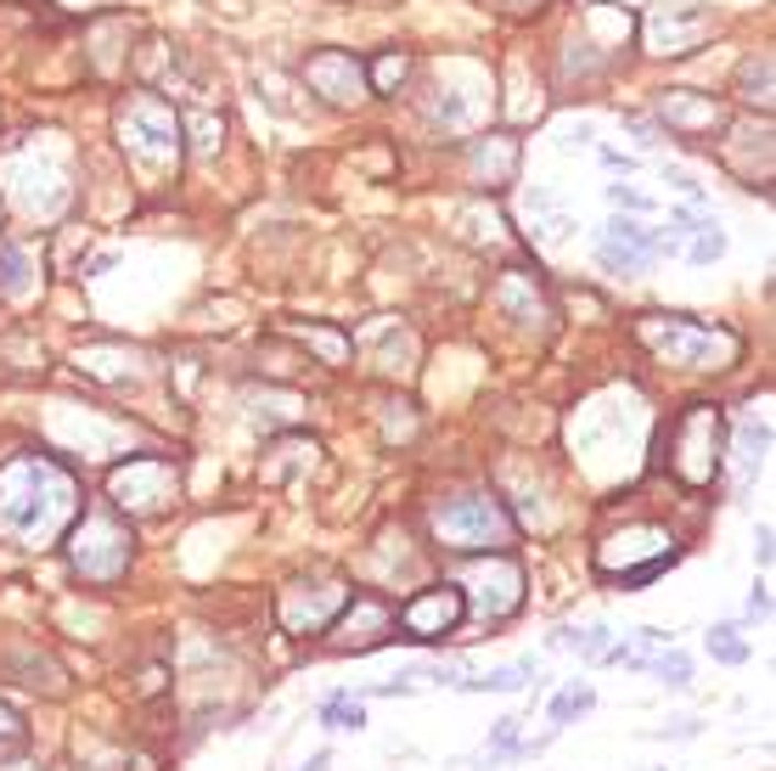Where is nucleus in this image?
<instances>
[{
	"mask_svg": "<svg viewBox=\"0 0 776 771\" xmlns=\"http://www.w3.org/2000/svg\"><path fill=\"white\" fill-rule=\"evenodd\" d=\"M597 704V693L591 687H579V682H568L557 698H552V727H563V720H574V715H586Z\"/></svg>",
	"mask_w": 776,
	"mask_h": 771,
	"instance_id": "obj_32",
	"label": "nucleus"
},
{
	"mask_svg": "<svg viewBox=\"0 0 776 771\" xmlns=\"http://www.w3.org/2000/svg\"><path fill=\"white\" fill-rule=\"evenodd\" d=\"M388 631H395V608H388L383 597H372V592H361L355 603H344V619L332 625V648L337 653H366V648H377Z\"/></svg>",
	"mask_w": 776,
	"mask_h": 771,
	"instance_id": "obj_13",
	"label": "nucleus"
},
{
	"mask_svg": "<svg viewBox=\"0 0 776 771\" xmlns=\"http://www.w3.org/2000/svg\"><path fill=\"white\" fill-rule=\"evenodd\" d=\"M765 614H771V586L760 581V586L749 592V619H765Z\"/></svg>",
	"mask_w": 776,
	"mask_h": 771,
	"instance_id": "obj_38",
	"label": "nucleus"
},
{
	"mask_svg": "<svg viewBox=\"0 0 776 771\" xmlns=\"http://www.w3.org/2000/svg\"><path fill=\"white\" fill-rule=\"evenodd\" d=\"M135 558V536H130V524L108 507H90L79 524H74V536H68V563L79 581L90 586H113L124 581V569Z\"/></svg>",
	"mask_w": 776,
	"mask_h": 771,
	"instance_id": "obj_4",
	"label": "nucleus"
},
{
	"mask_svg": "<svg viewBox=\"0 0 776 771\" xmlns=\"http://www.w3.org/2000/svg\"><path fill=\"white\" fill-rule=\"evenodd\" d=\"M518 158H523L518 135H478L473 147H467V169H473V180H478V186H490V191H501V186L518 180Z\"/></svg>",
	"mask_w": 776,
	"mask_h": 771,
	"instance_id": "obj_16",
	"label": "nucleus"
},
{
	"mask_svg": "<svg viewBox=\"0 0 776 771\" xmlns=\"http://www.w3.org/2000/svg\"><path fill=\"white\" fill-rule=\"evenodd\" d=\"M738 90H743V102H749V108L771 113V52H760V57H749V63H743Z\"/></svg>",
	"mask_w": 776,
	"mask_h": 771,
	"instance_id": "obj_28",
	"label": "nucleus"
},
{
	"mask_svg": "<svg viewBox=\"0 0 776 771\" xmlns=\"http://www.w3.org/2000/svg\"><path fill=\"white\" fill-rule=\"evenodd\" d=\"M529 220H535V236H541V243H563V236L574 231V214L552 198V191H535V203H529Z\"/></svg>",
	"mask_w": 776,
	"mask_h": 771,
	"instance_id": "obj_26",
	"label": "nucleus"
},
{
	"mask_svg": "<svg viewBox=\"0 0 776 771\" xmlns=\"http://www.w3.org/2000/svg\"><path fill=\"white\" fill-rule=\"evenodd\" d=\"M119 141L135 164L169 169V164H180V113L169 102H158V96H130L119 113Z\"/></svg>",
	"mask_w": 776,
	"mask_h": 771,
	"instance_id": "obj_6",
	"label": "nucleus"
},
{
	"mask_svg": "<svg viewBox=\"0 0 776 771\" xmlns=\"http://www.w3.org/2000/svg\"><path fill=\"white\" fill-rule=\"evenodd\" d=\"M535 659H518V664H496V670H467V676L456 682V693H518L535 682Z\"/></svg>",
	"mask_w": 776,
	"mask_h": 771,
	"instance_id": "obj_20",
	"label": "nucleus"
},
{
	"mask_svg": "<svg viewBox=\"0 0 776 771\" xmlns=\"http://www.w3.org/2000/svg\"><path fill=\"white\" fill-rule=\"evenodd\" d=\"M462 581L473 592H462V603L478 614V619H512L523 608V569L507 558V552H490V558H478L473 569H462Z\"/></svg>",
	"mask_w": 776,
	"mask_h": 771,
	"instance_id": "obj_8",
	"label": "nucleus"
},
{
	"mask_svg": "<svg viewBox=\"0 0 776 771\" xmlns=\"http://www.w3.org/2000/svg\"><path fill=\"white\" fill-rule=\"evenodd\" d=\"M518 536L512 513L490 496V491H467V496H445L433 502V541H440L445 552H507Z\"/></svg>",
	"mask_w": 776,
	"mask_h": 771,
	"instance_id": "obj_3",
	"label": "nucleus"
},
{
	"mask_svg": "<svg viewBox=\"0 0 776 771\" xmlns=\"http://www.w3.org/2000/svg\"><path fill=\"white\" fill-rule=\"evenodd\" d=\"M720 440H725V422L714 406H692L681 422L669 428V462L675 473L687 478V485H709V478L720 473Z\"/></svg>",
	"mask_w": 776,
	"mask_h": 771,
	"instance_id": "obj_7",
	"label": "nucleus"
},
{
	"mask_svg": "<svg viewBox=\"0 0 776 771\" xmlns=\"http://www.w3.org/2000/svg\"><path fill=\"white\" fill-rule=\"evenodd\" d=\"M754 558H760V569L771 563V524H760V536H754Z\"/></svg>",
	"mask_w": 776,
	"mask_h": 771,
	"instance_id": "obj_39",
	"label": "nucleus"
},
{
	"mask_svg": "<svg viewBox=\"0 0 776 771\" xmlns=\"http://www.w3.org/2000/svg\"><path fill=\"white\" fill-rule=\"evenodd\" d=\"M175 467L164 456H130L124 467H113V502L135 518H153L175 502Z\"/></svg>",
	"mask_w": 776,
	"mask_h": 771,
	"instance_id": "obj_9",
	"label": "nucleus"
},
{
	"mask_svg": "<svg viewBox=\"0 0 776 771\" xmlns=\"http://www.w3.org/2000/svg\"><path fill=\"white\" fill-rule=\"evenodd\" d=\"M304 85L326 102L350 108V102H366V68L355 63V52H310L304 57Z\"/></svg>",
	"mask_w": 776,
	"mask_h": 771,
	"instance_id": "obj_12",
	"label": "nucleus"
},
{
	"mask_svg": "<svg viewBox=\"0 0 776 771\" xmlns=\"http://www.w3.org/2000/svg\"><path fill=\"white\" fill-rule=\"evenodd\" d=\"M675 558H681V552H675V536H669V529H658V524H630V529H619V536L602 541L597 569L630 592V586L658 581V574H664Z\"/></svg>",
	"mask_w": 776,
	"mask_h": 771,
	"instance_id": "obj_5",
	"label": "nucleus"
},
{
	"mask_svg": "<svg viewBox=\"0 0 776 771\" xmlns=\"http://www.w3.org/2000/svg\"><path fill=\"white\" fill-rule=\"evenodd\" d=\"M765 451H771V422L765 417H749L738 428V491H749L760 467H765Z\"/></svg>",
	"mask_w": 776,
	"mask_h": 771,
	"instance_id": "obj_22",
	"label": "nucleus"
},
{
	"mask_svg": "<svg viewBox=\"0 0 776 771\" xmlns=\"http://www.w3.org/2000/svg\"><path fill=\"white\" fill-rule=\"evenodd\" d=\"M293 339H304L310 350H321L326 366H344V361H350V344L337 339V332H326V327H293Z\"/></svg>",
	"mask_w": 776,
	"mask_h": 771,
	"instance_id": "obj_31",
	"label": "nucleus"
},
{
	"mask_svg": "<svg viewBox=\"0 0 776 771\" xmlns=\"http://www.w3.org/2000/svg\"><path fill=\"white\" fill-rule=\"evenodd\" d=\"M0 294L29 299L34 294V249L23 236H0Z\"/></svg>",
	"mask_w": 776,
	"mask_h": 771,
	"instance_id": "obj_19",
	"label": "nucleus"
},
{
	"mask_svg": "<svg viewBox=\"0 0 776 771\" xmlns=\"http://www.w3.org/2000/svg\"><path fill=\"white\" fill-rule=\"evenodd\" d=\"M344 603H350V592L337 586V581H315V586L299 581V586L281 592L276 614H281V625H287L293 637H310V631H326V619L344 608Z\"/></svg>",
	"mask_w": 776,
	"mask_h": 771,
	"instance_id": "obj_11",
	"label": "nucleus"
},
{
	"mask_svg": "<svg viewBox=\"0 0 776 771\" xmlns=\"http://www.w3.org/2000/svg\"><path fill=\"white\" fill-rule=\"evenodd\" d=\"M698 733H703L698 715H681V720H664V727H653V738H664V744H669V738H675V744H692Z\"/></svg>",
	"mask_w": 776,
	"mask_h": 771,
	"instance_id": "obj_34",
	"label": "nucleus"
},
{
	"mask_svg": "<svg viewBox=\"0 0 776 771\" xmlns=\"http://www.w3.org/2000/svg\"><path fill=\"white\" fill-rule=\"evenodd\" d=\"M0 664H7L12 682H23L34 693H63V670L52 664V653H40L34 642H12V653L0 659Z\"/></svg>",
	"mask_w": 776,
	"mask_h": 771,
	"instance_id": "obj_17",
	"label": "nucleus"
},
{
	"mask_svg": "<svg viewBox=\"0 0 776 771\" xmlns=\"http://www.w3.org/2000/svg\"><path fill=\"white\" fill-rule=\"evenodd\" d=\"M180 141H191V153L214 158V153L225 147V119H220L214 108H186V113H180Z\"/></svg>",
	"mask_w": 776,
	"mask_h": 771,
	"instance_id": "obj_23",
	"label": "nucleus"
},
{
	"mask_svg": "<svg viewBox=\"0 0 776 771\" xmlns=\"http://www.w3.org/2000/svg\"><path fill=\"white\" fill-rule=\"evenodd\" d=\"M552 648H574L579 664H602L608 648H613V631L608 625H586V631H574V625H563V631H552Z\"/></svg>",
	"mask_w": 776,
	"mask_h": 771,
	"instance_id": "obj_25",
	"label": "nucleus"
},
{
	"mask_svg": "<svg viewBox=\"0 0 776 771\" xmlns=\"http://www.w3.org/2000/svg\"><path fill=\"white\" fill-rule=\"evenodd\" d=\"M74 478L52 456H18L0 467V536L12 547H45L74 518Z\"/></svg>",
	"mask_w": 776,
	"mask_h": 771,
	"instance_id": "obj_1",
	"label": "nucleus"
},
{
	"mask_svg": "<svg viewBox=\"0 0 776 771\" xmlns=\"http://www.w3.org/2000/svg\"><path fill=\"white\" fill-rule=\"evenodd\" d=\"M12 749H23V720L0 704V755H12Z\"/></svg>",
	"mask_w": 776,
	"mask_h": 771,
	"instance_id": "obj_35",
	"label": "nucleus"
},
{
	"mask_svg": "<svg viewBox=\"0 0 776 771\" xmlns=\"http://www.w3.org/2000/svg\"><path fill=\"white\" fill-rule=\"evenodd\" d=\"M653 676H658L669 693H687V687H692V653H681V648H664V653L653 659Z\"/></svg>",
	"mask_w": 776,
	"mask_h": 771,
	"instance_id": "obj_29",
	"label": "nucleus"
},
{
	"mask_svg": "<svg viewBox=\"0 0 776 771\" xmlns=\"http://www.w3.org/2000/svg\"><path fill=\"white\" fill-rule=\"evenodd\" d=\"M591 254H597V265H602V271H613V276H647V265H653V254H647V249L613 243V236H602V231H597Z\"/></svg>",
	"mask_w": 776,
	"mask_h": 771,
	"instance_id": "obj_24",
	"label": "nucleus"
},
{
	"mask_svg": "<svg viewBox=\"0 0 776 771\" xmlns=\"http://www.w3.org/2000/svg\"><path fill=\"white\" fill-rule=\"evenodd\" d=\"M703 653L714 664H749V642H743V625L738 619H725V625H709V637H703Z\"/></svg>",
	"mask_w": 776,
	"mask_h": 771,
	"instance_id": "obj_27",
	"label": "nucleus"
},
{
	"mask_svg": "<svg viewBox=\"0 0 776 771\" xmlns=\"http://www.w3.org/2000/svg\"><path fill=\"white\" fill-rule=\"evenodd\" d=\"M7 771H40V766H7Z\"/></svg>",
	"mask_w": 776,
	"mask_h": 771,
	"instance_id": "obj_40",
	"label": "nucleus"
},
{
	"mask_svg": "<svg viewBox=\"0 0 776 771\" xmlns=\"http://www.w3.org/2000/svg\"><path fill=\"white\" fill-rule=\"evenodd\" d=\"M658 119L669 135H714L725 130V102L720 96H703V90H664L658 96Z\"/></svg>",
	"mask_w": 776,
	"mask_h": 771,
	"instance_id": "obj_14",
	"label": "nucleus"
},
{
	"mask_svg": "<svg viewBox=\"0 0 776 771\" xmlns=\"http://www.w3.org/2000/svg\"><path fill=\"white\" fill-rule=\"evenodd\" d=\"M462 614H467L462 586H456V581H440V586L406 597V603L395 608V625H400L411 642H445L456 625H462Z\"/></svg>",
	"mask_w": 776,
	"mask_h": 771,
	"instance_id": "obj_10",
	"label": "nucleus"
},
{
	"mask_svg": "<svg viewBox=\"0 0 776 771\" xmlns=\"http://www.w3.org/2000/svg\"><path fill=\"white\" fill-rule=\"evenodd\" d=\"M299 771H304V766H299Z\"/></svg>",
	"mask_w": 776,
	"mask_h": 771,
	"instance_id": "obj_41",
	"label": "nucleus"
},
{
	"mask_svg": "<svg viewBox=\"0 0 776 771\" xmlns=\"http://www.w3.org/2000/svg\"><path fill=\"white\" fill-rule=\"evenodd\" d=\"M591 135H597V130H591L586 119H579V124H568V130H563V147H568V153H574V147H591Z\"/></svg>",
	"mask_w": 776,
	"mask_h": 771,
	"instance_id": "obj_37",
	"label": "nucleus"
},
{
	"mask_svg": "<svg viewBox=\"0 0 776 771\" xmlns=\"http://www.w3.org/2000/svg\"><path fill=\"white\" fill-rule=\"evenodd\" d=\"M636 339L669 361V366H692V372H720L738 361V332H725L714 321H698V316H642L636 321Z\"/></svg>",
	"mask_w": 776,
	"mask_h": 771,
	"instance_id": "obj_2",
	"label": "nucleus"
},
{
	"mask_svg": "<svg viewBox=\"0 0 776 771\" xmlns=\"http://www.w3.org/2000/svg\"><path fill=\"white\" fill-rule=\"evenodd\" d=\"M681 254H687L692 265H709V260H720V254H725V236H720V225H714V220H703V225H698V243H692V249H681Z\"/></svg>",
	"mask_w": 776,
	"mask_h": 771,
	"instance_id": "obj_33",
	"label": "nucleus"
},
{
	"mask_svg": "<svg viewBox=\"0 0 776 771\" xmlns=\"http://www.w3.org/2000/svg\"><path fill=\"white\" fill-rule=\"evenodd\" d=\"M406 74H411V57H406V52H383V57H377V68L366 74V90L388 96V90H395Z\"/></svg>",
	"mask_w": 776,
	"mask_h": 771,
	"instance_id": "obj_30",
	"label": "nucleus"
},
{
	"mask_svg": "<svg viewBox=\"0 0 776 771\" xmlns=\"http://www.w3.org/2000/svg\"><path fill=\"white\" fill-rule=\"evenodd\" d=\"M647 34H653V45H658V52H669V57H687L692 52V45L709 34V18H669V12H653L647 18Z\"/></svg>",
	"mask_w": 776,
	"mask_h": 771,
	"instance_id": "obj_21",
	"label": "nucleus"
},
{
	"mask_svg": "<svg viewBox=\"0 0 776 771\" xmlns=\"http://www.w3.org/2000/svg\"><path fill=\"white\" fill-rule=\"evenodd\" d=\"M496 305H501L512 321H523V327L552 321V305H546V294H541V276L529 271V265H507V271L496 276Z\"/></svg>",
	"mask_w": 776,
	"mask_h": 771,
	"instance_id": "obj_15",
	"label": "nucleus"
},
{
	"mask_svg": "<svg viewBox=\"0 0 776 771\" xmlns=\"http://www.w3.org/2000/svg\"><path fill=\"white\" fill-rule=\"evenodd\" d=\"M608 203H613L619 214H624V209H630V214H647V209H653L642 191H630V186H608Z\"/></svg>",
	"mask_w": 776,
	"mask_h": 771,
	"instance_id": "obj_36",
	"label": "nucleus"
},
{
	"mask_svg": "<svg viewBox=\"0 0 776 771\" xmlns=\"http://www.w3.org/2000/svg\"><path fill=\"white\" fill-rule=\"evenodd\" d=\"M456 231H462V243H473V249H507V214L496 209V203H467L462 214H456Z\"/></svg>",
	"mask_w": 776,
	"mask_h": 771,
	"instance_id": "obj_18",
	"label": "nucleus"
}]
</instances>
